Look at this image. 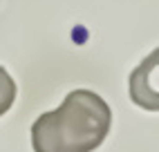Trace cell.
<instances>
[{"label": "cell", "mask_w": 159, "mask_h": 152, "mask_svg": "<svg viewBox=\"0 0 159 152\" xmlns=\"http://www.w3.org/2000/svg\"><path fill=\"white\" fill-rule=\"evenodd\" d=\"M112 127V110L92 90H74L31 125L34 152H94Z\"/></svg>", "instance_id": "1"}, {"label": "cell", "mask_w": 159, "mask_h": 152, "mask_svg": "<svg viewBox=\"0 0 159 152\" xmlns=\"http://www.w3.org/2000/svg\"><path fill=\"white\" fill-rule=\"evenodd\" d=\"M130 101L148 112H159V47L132 69L128 78Z\"/></svg>", "instance_id": "2"}, {"label": "cell", "mask_w": 159, "mask_h": 152, "mask_svg": "<svg viewBox=\"0 0 159 152\" xmlns=\"http://www.w3.org/2000/svg\"><path fill=\"white\" fill-rule=\"evenodd\" d=\"M16 94H18V87H16L14 78L9 76V72L5 67H0V116L11 110Z\"/></svg>", "instance_id": "3"}]
</instances>
